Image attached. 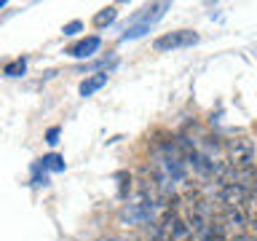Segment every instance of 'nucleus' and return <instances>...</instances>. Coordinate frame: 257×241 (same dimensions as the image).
Returning <instances> with one entry per match:
<instances>
[{
	"mask_svg": "<svg viewBox=\"0 0 257 241\" xmlns=\"http://www.w3.org/2000/svg\"><path fill=\"white\" fill-rule=\"evenodd\" d=\"M99 46H102V40L91 35V38H83V40H78L75 46H70L67 48V54L70 56H75V59H88V56H94L96 51H99Z\"/></svg>",
	"mask_w": 257,
	"mask_h": 241,
	"instance_id": "nucleus-5",
	"label": "nucleus"
},
{
	"mask_svg": "<svg viewBox=\"0 0 257 241\" xmlns=\"http://www.w3.org/2000/svg\"><path fill=\"white\" fill-rule=\"evenodd\" d=\"M38 169H51V172H64V161H62V156H56V153H48V156H43L40 158V164H38Z\"/></svg>",
	"mask_w": 257,
	"mask_h": 241,
	"instance_id": "nucleus-8",
	"label": "nucleus"
},
{
	"mask_svg": "<svg viewBox=\"0 0 257 241\" xmlns=\"http://www.w3.org/2000/svg\"><path fill=\"white\" fill-rule=\"evenodd\" d=\"M46 142H48V145H56V142H59V126H51V129H48V132H46Z\"/></svg>",
	"mask_w": 257,
	"mask_h": 241,
	"instance_id": "nucleus-12",
	"label": "nucleus"
},
{
	"mask_svg": "<svg viewBox=\"0 0 257 241\" xmlns=\"http://www.w3.org/2000/svg\"><path fill=\"white\" fill-rule=\"evenodd\" d=\"M24 70H27V62H24V59H14L11 64H6V67H3V75L19 78V75H24Z\"/></svg>",
	"mask_w": 257,
	"mask_h": 241,
	"instance_id": "nucleus-11",
	"label": "nucleus"
},
{
	"mask_svg": "<svg viewBox=\"0 0 257 241\" xmlns=\"http://www.w3.org/2000/svg\"><path fill=\"white\" fill-rule=\"evenodd\" d=\"M252 241H257V233H254V238H252Z\"/></svg>",
	"mask_w": 257,
	"mask_h": 241,
	"instance_id": "nucleus-16",
	"label": "nucleus"
},
{
	"mask_svg": "<svg viewBox=\"0 0 257 241\" xmlns=\"http://www.w3.org/2000/svg\"><path fill=\"white\" fill-rule=\"evenodd\" d=\"M228 164L236 169L254 166V142L249 137H233V140H228Z\"/></svg>",
	"mask_w": 257,
	"mask_h": 241,
	"instance_id": "nucleus-2",
	"label": "nucleus"
},
{
	"mask_svg": "<svg viewBox=\"0 0 257 241\" xmlns=\"http://www.w3.org/2000/svg\"><path fill=\"white\" fill-rule=\"evenodd\" d=\"M80 27H83L80 22H70V24H64V35H75V32H80Z\"/></svg>",
	"mask_w": 257,
	"mask_h": 241,
	"instance_id": "nucleus-13",
	"label": "nucleus"
},
{
	"mask_svg": "<svg viewBox=\"0 0 257 241\" xmlns=\"http://www.w3.org/2000/svg\"><path fill=\"white\" fill-rule=\"evenodd\" d=\"M241 212L246 214L249 222L257 220V190H249V196H246V201H244V206H241Z\"/></svg>",
	"mask_w": 257,
	"mask_h": 241,
	"instance_id": "nucleus-9",
	"label": "nucleus"
},
{
	"mask_svg": "<svg viewBox=\"0 0 257 241\" xmlns=\"http://www.w3.org/2000/svg\"><path fill=\"white\" fill-rule=\"evenodd\" d=\"M198 43V35L190 30H177V32H166V35H161L153 48L156 51H172V48H190Z\"/></svg>",
	"mask_w": 257,
	"mask_h": 241,
	"instance_id": "nucleus-3",
	"label": "nucleus"
},
{
	"mask_svg": "<svg viewBox=\"0 0 257 241\" xmlns=\"http://www.w3.org/2000/svg\"><path fill=\"white\" fill-rule=\"evenodd\" d=\"M249 196V190L244 188V185L233 182V185H225V188L220 190V204L225 209H241L244 206V201Z\"/></svg>",
	"mask_w": 257,
	"mask_h": 241,
	"instance_id": "nucleus-4",
	"label": "nucleus"
},
{
	"mask_svg": "<svg viewBox=\"0 0 257 241\" xmlns=\"http://www.w3.org/2000/svg\"><path fill=\"white\" fill-rule=\"evenodd\" d=\"M230 241H252V236H246V233H233Z\"/></svg>",
	"mask_w": 257,
	"mask_h": 241,
	"instance_id": "nucleus-14",
	"label": "nucleus"
},
{
	"mask_svg": "<svg viewBox=\"0 0 257 241\" xmlns=\"http://www.w3.org/2000/svg\"><path fill=\"white\" fill-rule=\"evenodd\" d=\"M244 222H246V214L241 212V209H225L222 212V225L225 228H230V230H241L244 228Z\"/></svg>",
	"mask_w": 257,
	"mask_h": 241,
	"instance_id": "nucleus-6",
	"label": "nucleus"
},
{
	"mask_svg": "<svg viewBox=\"0 0 257 241\" xmlns=\"http://www.w3.org/2000/svg\"><path fill=\"white\" fill-rule=\"evenodd\" d=\"M102 241H115V238H102Z\"/></svg>",
	"mask_w": 257,
	"mask_h": 241,
	"instance_id": "nucleus-15",
	"label": "nucleus"
},
{
	"mask_svg": "<svg viewBox=\"0 0 257 241\" xmlns=\"http://www.w3.org/2000/svg\"><path fill=\"white\" fill-rule=\"evenodd\" d=\"M169 8V3H156V6H148L142 14H137L132 24L123 30V35H120V40H134V38H142L145 32H150V24L158 22L161 16H164V11Z\"/></svg>",
	"mask_w": 257,
	"mask_h": 241,
	"instance_id": "nucleus-1",
	"label": "nucleus"
},
{
	"mask_svg": "<svg viewBox=\"0 0 257 241\" xmlns=\"http://www.w3.org/2000/svg\"><path fill=\"white\" fill-rule=\"evenodd\" d=\"M104 83H107V75H104V72H96V75L86 78L83 83H80V94H83V96H91L94 91H99Z\"/></svg>",
	"mask_w": 257,
	"mask_h": 241,
	"instance_id": "nucleus-7",
	"label": "nucleus"
},
{
	"mask_svg": "<svg viewBox=\"0 0 257 241\" xmlns=\"http://www.w3.org/2000/svg\"><path fill=\"white\" fill-rule=\"evenodd\" d=\"M115 16H118V11H115L112 6L102 8V11L94 16V27H104V24H112V22H115Z\"/></svg>",
	"mask_w": 257,
	"mask_h": 241,
	"instance_id": "nucleus-10",
	"label": "nucleus"
}]
</instances>
